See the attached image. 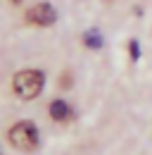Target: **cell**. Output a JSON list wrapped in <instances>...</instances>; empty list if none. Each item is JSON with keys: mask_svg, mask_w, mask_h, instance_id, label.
<instances>
[{"mask_svg": "<svg viewBox=\"0 0 152 155\" xmlns=\"http://www.w3.org/2000/svg\"><path fill=\"white\" fill-rule=\"evenodd\" d=\"M83 41H86V45H88V48H102V36H100L97 31H88Z\"/></svg>", "mask_w": 152, "mask_h": 155, "instance_id": "5b68a950", "label": "cell"}, {"mask_svg": "<svg viewBox=\"0 0 152 155\" xmlns=\"http://www.w3.org/2000/svg\"><path fill=\"white\" fill-rule=\"evenodd\" d=\"M55 19H57V12H55V7L48 5V2L33 5L26 12V21L33 24V26H50V24H55Z\"/></svg>", "mask_w": 152, "mask_h": 155, "instance_id": "3957f363", "label": "cell"}, {"mask_svg": "<svg viewBox=\"0 0 152 155\" xmlns=\"http://www.w3.org/2000/svg\"><path fill=\"white\" fill-rule=\"evenodd\" d=\"M69 84H71V79H69V74H64L62 77V86H69Z\"/></svg>", "mask_w": 152, "mask_h": 155, "instance_id": "52a82bcc", "label": "cell"}, {"mask_svg": "<svg viewBox=\"0 0 152 155\" xmlns=\"http://www.w3.org/2000/svg\"><path fill=\"white\" fill-rule=\"evenodd\" d=\"M71 107H69V103H64V100H52L50 103V117L55 119V122H67V119H71Z\"/></svg>", "mask_w": 152, "mask_h": 155, "instance_id": "277c9868", "label": "cell"}, {"mask_svg": "<svg viewBox=\"0 0 152 155\" xmlns=\"http://www.w3.org/2000/svg\"><path fill=\"white\" fill-rule=\"evenodd\" d=\"M10 2H14V5H17V2H21V0H10Z\"/></svg>", "mask_w": 152, "mask_h": 155, "instance_id": "ba28073f", "label": "cell"}, {"mask_svg": "<svg viewBox=\"0 0 152 155\" xmlns=\"http://www.w3.org/2000/svg\"><path fill=\"white\" fill-rule=\"evenodd\" d=\"M128 50H131V58L133 60L138 58V41H131V43H128Z\"/></svg>", "mask_w": 152, "mask_h": 155, "instance_id": "8992f818", "label": "cell"}, {"mask_svg": "<svg viewBox=\"0 0 152 155\" xmlns=\"http://www.w3.org/2000/svg\"><path fill=\"white\" fill-rule=\"evenodd\" d=\"M43 86H45V74H43L40 69H24V72L14 74V79H12L14 93H17L19 98H24V100L36 98L38 93L43 91Z\"/></svg>", "mask_w": 152, "mask_h": 155, "instance_id": "6da1fadb", "label": "cell"}, {"mask_svg": "<svg viewBox=\"0 0 152 155\" xmlns=\"http://www.w3.org/2000/svg\"><path fill=\"white\" fill-rule=\"evenodd\" d=\"M10 143L19 150H33L38 146V129L33 122H17L10 129Z\"/></svg>", "mask_w": 152, "mask_h": 155, "instance_id": "7a4b0ae2", "label": "cell"}]
</instances>
